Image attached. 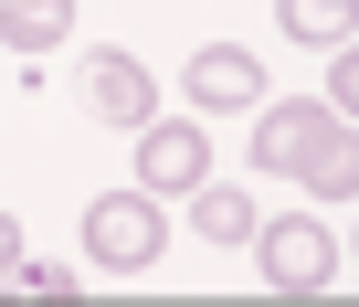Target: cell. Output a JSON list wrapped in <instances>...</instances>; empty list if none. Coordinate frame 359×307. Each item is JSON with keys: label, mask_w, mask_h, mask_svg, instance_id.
Segmentation results:
<instances>
[{"label": "cell", "mask_w": 359, "mask_h": 307, "mask_svg": "<svg viewBox=\"0 0 359 307\" xmlns=\"http://www.w3.org/2000/svg\"><path fill=\"white\" fill-rule=\"evenodd\" d=\"M158 244H169V212H158L148 181H137V191H106V202L85 212V265H95V275H148Z\"/></svg>", "instance_id": "obj_1"}, {"label": "cell", "mask_w": 359, "mask_h": 307, "mask_svg": "<svg viewBox=\"0 0 359 307\" xmlns=\"http://www.w3.org/2000/svg\"><path fill=\"white\" fill-rule=\"evenodd\" d=\"M327 127H338L327 96H285V106H264V117H254V181H306V159L327 148Z\"/></svg>", "instance_id": "obj_2"}, {"label": "cell", "mask_w": 359, "mask_h": 307, "mask_svg": "<svg viewBox=\"0 0 359 307\" xmlns=\"http://www.w3.org/2000/svg\"><path fill=\"white\" fill-rule=\"evenodd\" d=\"M254 265H264L275 296H317V286L338 275V244H327V223L296 212V223H264V233H254Z\"/></svg>", "instance_id": "obj_3"}, {"label": "cell", "mask_w": 359, "mask_h": 307, "mask_svg": "<svg viewBox=\"0 0 359 307\" xmlns=\"http://www.w3.org/2000/svg\"><path fill=\"white\" fill-rule=\"evenodd\" d=\"M180 96H191L201 117H243V106H264L275 85H264V64H254L243 43H201V53H191V74H180Z\"/></svg>", "instance_id": "obj_4"}, {"label": "cell", "mask_w": 359, "mask_h": 307, "mask_svg": "<svg viewBox=\"0 0 359 307\" xmlns=\"http://www.w3.org/2000/svg\"><path fill=\"white\" fill-rule=\"evenodd\" d=\"M137 181H148L158 202L201 191V181H212V138H201L191 117H180V127H169V117H148V127H137Z\"/></svg>", "instance_id": "obj_5"}, {"label": "cell", "mask_w": 359, "mask_h": 307, "mask_svg": "<svg viewBox=\"0 0 359 307\" xmlns=\"http://www.w3.org/2000/svg\"><path fill=\"white\" fill-rule=\"evenodd\" d=\"M74 96H85V117H95V127H148V117H158V96H148V64H137V53H85Z\"/></svg>", "instance_id": "obj_6"}, {"label": "cell", "mask_w": 359, "mask_h": 307, "mask_svg": "<svg viewBox=\"0 0 359 307\" xmlns=\"http://www.w3.org/2000/svg\"><path fill=\"white\" fill-rule=\"evenodd\" d=\"M74 32V0H0V43L11 53H53Z\"/></svg>", "instance_id": "obj_7"}, {"label": "cell", "mask_w": 359, "mask_h": 307, "mask_svg": "<svg viewBox=\"0 0 359 307\" xmlns=\"http://www.w3.org/2000/svg\"><path fill=\"white\" fill-rule=\"evenodd\" d=\"M296 191H306V202H348V191H359V127H348V117L327 127V148L306 159V181H296Z\"/></svg>", "instance_id": "obj_8"}, {"label": "cell", "mask_w": 359, "mask_h": 307, "mask_svg": "<svg viewBox=\"0 0 359 307\" xmlns=\"http://www.w3.org/2000/svg\"><path fill=\"white\" fill-rule=\"evenodd\" d=\"M285 32L306 53H338V43H359V0H285Z\"/></svg>", "instance_id": "obj_9"}, {"label": "cell", "mask_w": 359, "mask_h": 307, "mask_svg": "<svg viewBox=\"0 0 359 307\" xmlns=\"http://www.w3.org/2000/svg\"><path fill=\"white\" fill-rule=\"evenodd\" d=\"M191 233H201V244H254V202L222 191V181H201V191H191Z\"/></svg>", "instance_id": "obj_10"}, {"label": "cell", "mask_w": 359, "mask_h": 307, "mask_svg": "<svg viewBox=\"0 0 359 307\" xmlns=\"http://www.w3.org/2000/svg\"><path fill=\"white\" fill-rule=\"evenodd\" d=\"M327 106L359 127V43H338V53H327Z\"/></svg>", "instance_id": "obj_11"}, {"label": "cell", "mask_w": 359, "mask_h": 307, "mask_svg": "<svg viewBox=\"0 0 359 307\" xmlns=\"http://www.w3.org/2000/svg\"><path fill=\"white\" fill-rule=\"evenodd\" d=\"M0 286H22V233H11V212H0Z\"/></svg>", "instance_id": "obj_12"}, {"label": "cell", "mask_w": 359, "mask_h": 307, "mask_svg": "<svg viewBox=\"0 0 359 307\" xmlns=\"http://www.w3.org/2000/svg\"><path fill=\"white\" fill-rule=\"evenodd\" d=\"M348 244H359V233H348Z\"/></svg>", "instance_id": "obj_13"}]
</instances>
